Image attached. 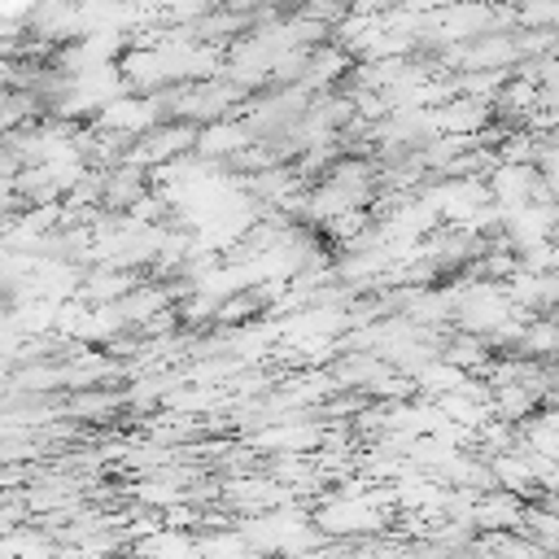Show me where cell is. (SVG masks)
Returning a JSON list of instances; mask_svg holds the SVG:
<instances>
[{
	"instance_id": "obj_1",
	"label": "cell",
	"mask_w": 559,
	"mask_h": 559,
	"mask_svg": "<svg viewBox=\"0 0 559 559\" xmlns=\"http://www.w3.org/2000/svg\"><path fill=\"white\" fill-rule=\"evenodd\" d=\"M253 135L245 122H227V118H214L205 131H197V153L201 157H227V153H240L249 148Z\"/></svg>"
}]
</instances>
